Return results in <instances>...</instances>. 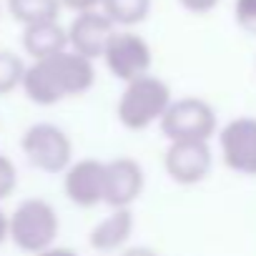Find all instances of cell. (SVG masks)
<instances>
[{"label":"cell","mask_w":256,"mask_h":256,"mask_svg":"<svg viewBox=\"0 0 256 256\" xmlns=\"http://www.w3.org/2000/svg\"><path fill=\"white\" fill-rule=\"evenodd\" d=\"M171 100H174V93L164 78L154 73L138 76L134 80L123 83V93L118 96V103H116L118 123L126 131H146V128L156 126L164 118Z\"/></svg>","instance_id":"1"},{"label":"cell","mask_w":256,"mask_h":256,"mask_svg":"<svg viewBox=\"0 0 256 256\" xmlns=\"http://www.w3.org/2000/svg\"><path fill=\"white\" fill-rule=\"evenodd\" d=\"M60 234V216L48 198H23L13 214H8V241L26 254H38L56 244Z\"/></svg>","instance_id":"2"},{"label":"cell","mask_w":256,"mask_h":256,"mask_svg":"<svg viewBox=\"0 0 256 256\" xmlns=\"http://www.w3.org/2000/svg\"><path fill=\"white\" fill-rule=\"evenodd\" d=\"M20 151L26 161L50 176L63 174L73 164V141L58 123L38 120L20 136Z\"/></svg>","instance_id":"3"},{"label":"cell","mask_w":256,"mask_h":256,"mask_svg":"<svg viewBox=\"0 0 256 256\" xmlns=\"http://www.w3.org/2000/svg\"><path fill=\"white\" fill-rule=\"evenodd\" d=\"M158 126L166 141H211V136H216L218 118L208 100L184 96L171 100Z\"/></svg>","instance_id":"4"},{"label":"cell","mask_w":256,"mask_h":256,"mask_svg":"<svg viewBox=\"0 0 256 256\" xmlns=\"http://www.w3.org/2000/svg\"><path fill=\"white\" fill-rule=\"evenodd\" d=\"M100 60L106 63V68L113 78L128 83L138 76L151 73L154 50L141 33H136L131 28H116L110 40L106 43Z\"/></svg>","instance_id":"5"},{"label":"cell","mask_w":256,"mask_h":256,"mask_svg":"<svg viewBox=\"0 0 256 256\" xmlns=\"http://www.w3.org/2000/svg\"><path fill=\"white\" fill-rule=\"evenodd\" d=\"M146 188V171L131 156L103 161V204L108 208H131Z\"/></svg>","instance_id":"6"},{"label":"cell","mask_w":256,"mask_h":256,"mask_svg":"<svg viewBox=\"0 0 256 256\" xmlns=\"http://www.w3.org/2000/svg\"><path fill=\"white\" fill-rule=\"evenodd\" d=\"M214 154L208 141H168L164 154V171L178 186H196L208 178Z\"/></svg>","instance_id":"7"},{"label":"cell","mask_w":256,"mask_h":256,"mask_svg":"<svg viewBox=\"0 0 256 256\" xmlns=\"http://www.w3.org/2000/svg\"><path fill=\"white\" fill-rule=\"evenodd\" d=\"M218 151L226 168L241 176H256V118H231L218 131Z\"/></svg>","instance_id":"8"},{"label":"cell","mask_w":256,"mask_h":256,"mask_svg":"<svg viewBox=\"0 0 256 256\" xmlns=\"http://www.w3.org/2000/svg\"><path fill=\"white\" fill-rule=\"evenodd\" d=\"M38 63L46 68L60 100L86 96L96 86V60L78 56L70 48L58 53V56H50L46 60H38Z\"/></svg>","instance_id":"9"},{"label":"cell","mask_w":256,"mask_h":256,"mask_svg":"<svg viewBox=\"0 0 256 256\" xmlns=\"http://www.w3.org/2000/svg\"><path fill=\"white\" fill-rule=\"evenodd\" d=\"M116 26L98 10H86V13H76L73 20L66 26V36H68V48L78 56H86L90 60H98L106 50V43L110 40Z\"/></svg>","instance_id":"10"},{"label":"cell","mask_w":256,"mask_h":256,"mask_svg":"<svg viewBox=\"0 0 256 256\" xmlns=\"http://www.w3.org/2000/svg\"><path fill=\"white\" fill-rule=\"evenodd\" d=\"M63 194L78 208H96L103 204V161L73 158L63 171Z\"/></svg>","instance_id":"11"},{"label":"cell","mask_w":256,"mask_h":256,"mask_svg":"<svg viewBox=\"0 0 256 256\" xmlns=\"http://www.w3.org/2000/svg\"><path fill=\"white\" fill-rule=\"evenodd\" d=\"M136 231V218L131 208H110L88 234V244L98 254H118L128 246Z\"/></svg>","instance_id":"12"},{"label":"cell","mask_w":256,"mask_h":256,"mask_svg":"<svg viewBox=\"0 0 256 256\" xmlns=\"http://www.w3.org/2000/svg\"><path fill=\"white\" fill-rule=\"evenodd\" d=\"M23 53L30 60H46L50 56H58L68 50V36L66 26L58 20H46V23H33L23 28Z\"/></svg>","instance_id":"13"},{"label":"cell","mask_w":256,"mask_h":256,"mask_svg":"<svg viewBox=\"0 0 256 256\" xmlns=\"http://www.w3.org/2000/svg\"><path fill=\"white\" fill-rule=\"evenodd\" d=\"M154 0H100V13L116 28H136L148 20Z\"/></svg>","instance_id":"14"},{"label":"cell","mask_w":256,"mask_h":256,"mask_svg":"<svg viewBox=\"0 0 256 256\" xmlns=\"http://www.w3.org/2000/svg\"><path fill=\"white\" fill-rule=\"evenodd\" d=\"M6 8L16 23L33 26V23H46V20H58L60 16V3L58 0H6Z\"/></svg>","instance_id":"15"},{"label":"cell","mask_w":256,"mask_h":256,"mask_svg":"<svg viewBox=\"0 0 256 256\" xmlns=\"http://www.w3.org/2000/svg\"><path fill=\"white\" fill-rule=\"evenodd\" d=\"M26 60L8 48H0V98L10 96L13 90L20 88L23 73H26Z\"/></svg>","instance_id":"16"},{"label":"cell","mask_w":256,"mask_h":256,"mask_svg":"<svg viewBox=\"0 0 256 256\" xmlns=\"http://www.w3.org/2000/svg\"><path fill=\"white\" fill-rule=\"evenodd\" d=\"M18 166L8 154H0V204L18 191Z\"/></svg>","instance_id":"17"},{"label":"cell","mask_w":256,"mask_h":256,"mask_svg":"<svg viewBox=\"0 0 256 256\" xmlns=\"http://www.w3.org/2000/svg\"><path fill=\"white\" fill-rule=\"evenodd\" d=\"M234 18H236V26L244 33L256 36V0H236L234 3Z\"/></svg>","instance_id":"18"},{"label":"cell","mask_w":256,"mask_h":256,"mask_svg":"<svg viewBox=\"0 0 256 256\" xmlns=\"http://www.w3.org/2000/svg\"><path fill=\"white\" fill-rule=\"evenodd\" d=\"M218 3H221V0H178V6H181L184 10L194 13V16H206V13H211Z\"/></svg>","instance_id":"19"},{"label":"cell","mask_w":256,"mask_h":256,"mask_svg":"<svg viewBox=\"0 0 256 256\" xmlns=\"http://www.w3.org/2000/svg\"><path fill=\"white\" fill-rule=\"evenodd\" d=\"M60 3V10H70L73 16L76 13H86V10H98L100 8V0H58Z\"/></svg>","instance_id":"20"},{"label":"cell","mask_w":256,"mask_h":256,"mask_svg":"<svg viewBox=\"0 0 256 256\" xmlns=\"http://www.w3.org/2000/svg\"><path fill=\"white\" fill-rule=\"evenodd\" d=\"M33 256H78V251H73L70 246H58V244H53V246H48V248H43V251H38V254H33Z\"/></svg>","instance_id":"21"},{"label":"cell","mask_w":256,"mask_h":256,"mask_svg":"<svg viewBox=\"0 0 256 256\" xmlns=\"http://www.w3.org/2000/svg\"><path fill=\"white\" fill-rule=\"evenodd\" d=\"M118 256H161V254L154 251L151 246H126L123 251H118Z\"/></svg>","instance_id":"22"},{"label":"cell","mask_w":256,"mask_h":256,"mask_svg":"<svg viewBox=\"0 0 256 256\" xmlns=\"http://www.w3.org/2000/svg\"><path fill=\"white\" fill-rule=\"evenodd\" d=\"M8 241V214L3 211V206H0V246H3Z\"/></svg>","instance_id":"23"},{"label":"cell","mask_w":256,"mask_h":256,"mask_svg":"<svg viewBox=\"0 0 256 256\" xmlns=\"http://www.w3.org/2000/svg\"><path fill=\"white\" fill-rule=\"evenodd\" d=\"M0 13H3V10H0Z\"/></svg>","instance_id":"24"}]
</instances>
